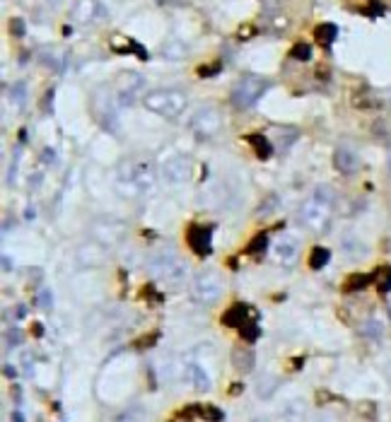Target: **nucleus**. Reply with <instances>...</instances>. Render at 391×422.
<instances>
[{"mask_svg":"<svg viewBox=\"0 0 391 422\" xmlns=\"http://www.w3.org/2000/svg\"><path fill=\"white\" fill-rule=\"evenodd\" d=\"M114 186L124 198H138L155 186V167L145 157H126L116 164Z\"/></svg>","mask_w":391,"mask_h":422,"instance_id":"f257e3e1","label":"nucleus"},{"mask_svg":"<svg viewBox=\"0 0 391 422\" xmlns=\"http://www.w3.org/2000/svg\"><path fill=\"white\" fill-rule=\"evenodd\" d=\"M333 205H336V191L329 183H319L312 195L302 200L300 205V222L312 232H321L326 229L329 219L333 215Z\"/></svg>","mask_w":391,"mask_h":422,"instance_id":"f03ea898","label":"nucleus"},{"mask_svg":"<svg viewBox=\"0 0 391 422\" xmlns=\"http://www.w3.org/2000/svg\"><path fill=\"white\" fill-rule=\"evenodd\" d=\"M186 104H188L186 92L176 88H157L143 95V107L167 121L179 119L181 114L186 111Z\"/></svg>","mask_w":391,"mask_h":422,"instance_id":"7ed1b4c3","label":"nucleus"},{"mask_svg":"<svg viewBox=\"0 0 391 422\" xmlns=\"http://www.w3.org/2000/svg\"><path fill=\"white\" fill-rule=\"evenodd\" d=\"M148 270L152 273V277L157 282H162L167 287H179L184 285L188 275V263L184 261L176 251H157L155 256H150L148 261Z\"/></svg>","mask_w":391,"mask_h":422,"instance_id":"20e7f679","label":"nucleus"},{"mask_svg":"<svg viewBox=\"0 0 391 422\" xmlns=\"http://www.w3.org/2000/svg\"><path fill=\"white\" fill-rule=\"evenodd\" d=\"M225 294V277L217 268H203L193 275L191 282V299L200 306L217 304Z\"/></svg>","mask_w":391,"mask_h":422,"instance_id":"39448f33","label":"nucleus"},{"mask_svg":"<svg viewBox=\"0 0 391 422\" xmlns=\"http://www.w3.org/2000/svg\"><path fill=\"white\" fill-rule=\"evenodd\" d=\"M268 88H271V83L266 78H261V75H241L234 83L232 92H229V102L244 111V109H251L254 104H258V100L266 95Z\"/></svg>","mask_w":391,"mask_h":422,"instance_id":"423d86ee","label":"nucleus"},{"mask_svg":"<svg viewBox=\"0 0 391 422\" xmlns=\"http://www.w3.org/2000/svg\"><path fill=\"white\" fill-rule=\"evenodd\" d=\"M188 128L193 131V135L198 140H212L222 131V114L212 104H203V107H198L191 114Z\"/></svg>","mask_w":391,"mask_h":422,"instance_id":"0eeeda50","label":"nucleus"},{"mask_svg":"<svg viewBox=\"0 0 391 422\" xmlns=\"http://www.w3.org/2000/svg\"><path fill=\"white\" fill-rule=\"evenodd\" d=\"M119 100H116V92L102 88L95 92L92 97V111H95L97 121L104 126L107 131H119Z\"/></svg>","mask_w":391,"mask_h":422,"instance_id":"6e6552de","label":"nucleus"},{"mask_svg":"<svg viewBox=\"0 0 391 422\" xmlns=\"http://www.w3.org/2000/svg\"><path fill=\"white\" fill-rule=\"evenodd\" d=\"M90 229H92V239L100 241V244L107 246V248L119 246L121 241L126 239V234H128V227H126L121 219L109 217V215L95 217L90 224Z\"/></svg>","mask_w":391,"mask_h":422,"instance_id":"1a4fd4ad","label":"nucleus"},{"mask_svg":"<svg viewBox=\"0 0 391 422\" xmlns=\"http://www.w3.org/2000/svg\"><path fill=\"white\" fill-rule=\"evenodd\" d=\"M193 174V164L186 155H169L162 167H160V176L164 179L172 186H179V183H186Z\"/></svg>","mask_w":391,"mask_h":422,"instance_id":"9d476101","label":"nucleus"},{"mask_svg":"<svg viewBox=\"0 0 391 422\" xmlns=\"http://www.w3.org/2000/svg\"><path fill=\"white\" fill-rule=\"evenodd\" d=\"M143 88H145V80H143V75L121 73L114 92H116V100H119L121 107H131V104L138 100V95L143 92Z\"/></svg>","mask_w":391,"mask_h":422,"instance_id":"9b49d317","label":"nucleus"},{"mask_svg":"<svg viewBox=\"0 0 391 422\" xmlns=\"http://www.w3.org/2000/svg\"><path fill=\"white\" fill-rule=\"evenodd\" d=\"M273 253H275V261H278L280 265H285V268H292V265L300 261L302 244H300V239H297V236L283 234L278 241H275Z\"/></svg>","mask_w":391,"mask_h":422,"instance_id":"f8f14e48","label":"nucleus"},{"mask_svg":"<svg viewBox=\"0 0 391 422\" xmlns=\"http://www.w3.org/2000/svg\"><path fill=\"white\" fill-rule=\"evenodd\" d=\"M73 20L78 25H100L102 20H107V10L102 8L100 0H78L73 5Z\"/></svg>","mask_w":391,"mask_h":422,"instance_id":"ddd939ff","label":"nucleus"},{"mask_svg":"<svg viewBox=\"0 0 391 422\" xmlns=\"http://www.w3.org/2000/svg\"><path fill=\"white\" fill-rule=\"evenodd\" d=\"M186 241L196 256L205 258L212 253V229L205 227V224H191L186 232Z\"/></svg>","mask_w":391,"mask_h":422,"instance_id":"4468645a","label":"nucleus"},{"mask_svg":"<svg viewBox=\"0 0 391 422\" xmlns=\"http://www.w3.org/2000/svg\"><path fill=\"white\" fill-rule=\"evenodd\" d=\"M107 246H102L100 241H88V244H83L78 248V253H76V258H78V263L83 265V268H100L102 263L107 261Z\"/></svg>","mask_w":391,"mask_h":422,"instance_id":"2eb2a0df","label":"nucleus"},{"mask_svg":"<svg viewBox=\"0 0 391 422\" xmlns=\"http://www.w3.org/2000/svg\"><path fill=\"white\" fill-rule=\"evenodd\" d=\"M333 167H336L341 174H355V171L360 169V157H358V152H355L353 147H348V145H341V147H336V152H333Z\"/></svg>","mask_w":391,"mask_h":422,"instance_id":"dca6fc26","label":"nucleus"},{"mask_svg":"<svg viewBox=\"0 0 391 422\" xmlns=\"http://www.w3.org/2000/svg\"><path fill=\"white\" fill-rule=\"evenodd\" d=\"M232 364L237 372L249 374L251 369L256 367V352L251 350L249 345H237V348L232 350Z\"/></svg>","mask_w":391,"mask_h":422,"instance_id":"f3484780","label":"nucleus"},{"mask_svg":"<svg viewBox=\"0 0 391 422\" xmlns=\"http://www.w3.org/2000/svg\"><path fill=\"white\" fill-rule=\"evenodd\" d=\"M249 311L251 309L246 304H232L225 311V316H222V323H227V326H234V328H241L244 323H249Z\"/></svg>","mask_w":391,"mask_h":422,"instance_id":"a211bd4d","label":"nucleus"},{"mask_svg":"<svg viewBox=\"0 0 391 422\" xmlns=\"http://www.w3.org/2000/svg\"><path fill=\"white\" fill-rule=\"evenodd\" d=\"M188 377H191L196 391H210V377L200 364H188Z\"/></svg>","mask_w":391,"mask_h":422,"instance_id":"6ab92c4d","label":"nucleus"},{"mask_svg":"<svg viewBox=\"0 0 391 422\" xmlns=\"http://www.w3.org/2000/svg\"><path fill=\"white\" fill-rule=\"evenodd\" d=\"M246 140H249V145L256 150V157L258 159H268L273 155V145H271V140L268 138H263V135H246Z\"/></svg>","mask_w":391,"mask_h":422,"instance_id":"aec40b11","label":"nucleus"},{"mask_svg":"<svg viewBox=\"0 0 391 422\" xmlns=\"http://www.w3.org/2000/svg\"><path fill=\"white\" fill-rule=\"evenodd\" d=\"M186 54H188L186 44L179 42V39H172V42H167L162 46V56H164L167 61H181Z\"/></svg>","mask_w":391,"mask_h":422,"instance_id":"412c9836","label":"nucleus"},{"mask_svg":"<svg viewBox=\"0 0 391 422\" xmlns=\"http://www.w3.org/2000/svg\"><path fill=\"white\" fill-rule=\"evenodd\" d=\"M329 261H331V251L326 246H314L312 253H309V268H312V270L326 268Z\"/></svg>","mask_w":391,"mask_h":422,"instance_id":"4be33fe9","label":"nucleus"},{"mask_svg":"<svg viewBox=\"0 0 391 422\" xmlns=\"http://www.w3.org/2000/svg\"><path fill=\"white\" fill-rule=\"evenodd\" d=\"M360 335H362V338H367V340H379V338L384 335L382 321H377V319L362 321V323H360Z\"/></svg>","mask_w":391,"mask_h":422,"instance_id":"5701e85b","label":"nucleus"},{"mask_svg":"<svg viewBox=\"0 0 391 422\" xmlns=\"http://www.w3.org/2000/svg\"><path fill=\"white\" fill-rule=\"evenodd\" d=\"M370 282H372V275L355 273V275H350L346 282H343V292H348V294L360 292V290H365V287L370 285Z\"/></svg>","mask_w":391,"mask_h":422,"instance_id":"b1692460","label":"nucleus"},{"mask_svg":"<svg viewBox=\"0 0 391 422\" xmlns=\"http://www.w3.org/2000/svg\"><path fill=\"white\" fill-rule=\"evenodd\" d=\"M8 100L15 109H22L27 104V85L25 83H13L8 90Z\"/></svg>","mask_w":391,"mask_h":422,"instance_id":"393cba45","label":"nucleus"},{"mask_svg":"<svg viewBox=\"0 0 391 422\" xmlns=\"http://www.w3.org/2000/svg\"><path fill=\"white\" fill-rule=\"evenodd\" d=\"M314 37H316V42H321L324 46H329V44L336 42V37H338V27H336V25H331V22H324V25L316 27Z\"/></svg>","mask_w":391,"mask_h":422,"instance_id":"a878e982","label":"nucleus"},{"mask_svg":"<svg viewBox=\"0 0 391 422\" xmlns=\"http://www.w3.org/2000/svg\"><path fill=\"white\" fill-rule=\"evenodd\" d=\"M268 246V236L266 234H256L254 239L249 241V246H246V253H251V256H258V253H263Z\"/></svg>","mask_w":391,"mask_h":422,"instance_id":"bb28decb","label":"nucleus"},{"mask_svg":"<svg viewBox=\"0 0 391 422\" xmlns=\"http://www.w3.org/2000/svg\"><path fill=\"white\" fill-rule=\"evenodd\" d=\"M290 56H292L295 61H309V59H312V46H309V44H297V46H292Z\"/></svg>","mask_w":391,"mask_h":422,"instance_id":"cd10ccee","label":"nucleus"},{"mask_svg":"<svg viewBox=\"0 0 391 422\" xmlns=\"http://www.w3.org/2000/svg\"><path fill=\"white\" fill-rule=\"evenodd\" d=\"M239 333H241V338H244L246 343H254V340L258 338V326H256V321L244 323V326L239 328Z\"/></svg>","mask_w":391,"mask_h":422,"instance_id":"c85d7f7f","label":"nucleus"},{"mask_svg":"<svg viewBox=\"0 0 391 422\" xmlns=\"http://www.w3.org/2000/svg\"><path fill=\"white\" fill-rule=\"evenodd\" d=\"M198 413L205 420H222V413L215 406H198Z\"/></svg>","mask_w":391,"mask_h":422,"instance_id":"c756f323","label":"nucleus"},{"mask_svg":"<svg viewBox=\"0 0 391 422\" xmlns=\"http://www.w3.org/2000/svg\"><path fill=\"white\" fill-rule=\"evenodd\" d=\"M20 343H22V333L17 331V328H10V331L5 333V345H8V348H17Z\"/></svg>","mask_w":391,"mask_h":422,"instance_id":"7c9ffc66","label":"nucleus"},{"mask_svg":"<svg viewBox=\"0 0 391 422\" xmlns=\"http://www.w3.org/2000/svg\"><path fill=\"white\" fill-rule=\"evenodd\" d=\"M44 63L49 68H54V71H61V68H63V63L59 61V56H56L54 51H51V54H44Z\"/></svg>","mask_w":391,"mask_h":422,"instance_id":"2f4dec72","label":"nucleus"},{"mask_svg":"<svg viewBox=\"0 0 391 422\" xmlns=\"http://www.w3.org/2000/svg\"><path fill=\"white\" fill-rule=\"evenodd\" d=\"M379 292L382 294L391 292V270H384L382 273V280H379Z\"/></svg>","mask_w":391,"mask_h":422,"instance_id":"473e14b6","label":"nucleus"},{"mask_svg":"<svg viewBox=\"0 0 391 422\" xmlns=\"http://www.w3.org/2000/svg\"><path fill=\"white\" fill-rule=\"evenodd\" d=\"M39 304H42L44 309H51V306H54V294L49 290H42L39 292Z\"/></svg>","mask_w":391,"mask_h":422,"instance_id":"72a5a7b5","label":"nucleus"},{"mask_svg":"<svg viewBox=\"0 0 391 422\" xmlns=\"http://www.w3.org/2000/svg\"><path fill=\"white\" fill-rule=\"evenodd\" d=\"M10 30L15 32V37H25V22H22V20H13Z\"/></svg>","mask_w":391,"mask_h":422,"instance_id":"f704fd0d","label":"nucleus"},{"mask_svg":"<svg viewBox=\"0 0 391 422\" xmlns=\"http://www.w3.org/2000/svg\"><path fill=\"white\" fill-rule=\"evenodd\" d=\"M44 162H46V164H54V162H56V150L46 147L44 150Z\"/></svg>","mask_w":391,"mask_h":422,"instance_id":"c9c22d12","label":"nucleus"},{"mask_svg":"<svg viewBox=\"0 0 391 422\" xmlns=\"http://www.w3.org/2000/svg\"><path fill=\"white\" fill-rule=\"evenodd\" d=\"M5 374H8V377H10V379H13V377H15V374H17V372H15V367H10V364H5Z\"/></svg>","mask_w":391,"mask_h":422,"instance_id":"e433bc0d","label":"nucleus"},{"mask_svg":"<svg viewBox=\"0 0 391 422\" xmlns=\"http://www.w3.org/2000/svg\"><path fill=\"white\" fill-rule=\"evenodd\" d=\"M27 219H34V217H37V210H34V205L32 207H27V215H25Z\"/></svg>","mask_w":391,"mask_h":422,"instance_id":"4c0bfd02","label":"nucleus"},{"mask_svg":"<svg viewBox=\"0 0 391 422\" xmlns=\"http://www.w3.org/2000/svg\"><path fill=\"white\" fill-rule=\"evenodd\" d=\"M387 374H389V379H391V360H389V364H387Z\"/></svg>","mask_w":391,"mask_h":422,"instance_id":"58836bf2","label":"nucleus"},{"mask_svg":"<svg viewBox=\"0 0 391 422\" xmlns=\"http://www.w3.org/2000/svg\"><path fill=\"white\" fill-rule=\"evenodd\" d=\"M389 176H391V157H389Z\"/></svg>","mask_w":391,"mask_h":422,"instance_id":"ea45409f","label":"nucleus"}]
</instances>
